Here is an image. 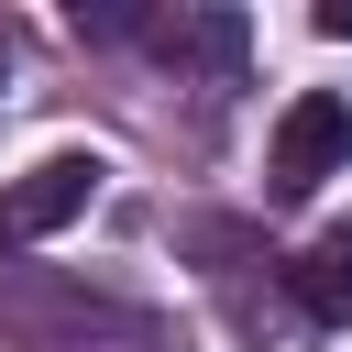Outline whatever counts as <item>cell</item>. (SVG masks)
Here are the masks:
<instances>
[{"label":"cell","mask_w":352,"mask_h":352,"mask_svg":"<svg viewBox=\"0 0 352 352\" xmlns=\"http://www.w3.org/2000/svg\"><path fill=\"white\" fill-rule=\"evenodd\" d=\"M99 176H110L99 154H44L33 176H11V187H0V264L33 253V242H55V231L99 198Z\"/></svg>","instance_id":"obj_1"},{"label":"cell","mask_w":352,"mask_h":352,"mask_svg":"<svg viewBox=\"0 0 352 352\" xmlns=\"http://www.w3.org/2000/svg\"><path fill=\"white\" fill-rule=\"evenodd\" d=\"M341 165H352V99H330V88L286 99L275 154H264V187H275V198H308V187H319V176H341Z\"/></svg>","instance_id":"obj_2"},{"label":"cell","mask_w":352,"mask_h":352,"mask_svg":"<svg viewBox=\"0 0 352 352\" xmlns=\"http://www.w3.org/2000/svg\"><path fill=\"white\" fill-rule=\"evenodd\" d=\"M286 297H297L319 330H352V220H341V231H319V242L286 264Z\"/></svg>","instance_id":"obj_3"},{"label":"cell","mask_w":352,"mask_h":352,"mask_svg":"<svg viewBox=\"0 0 352 352\" xmlns=\"http://www.w3.org/2000/svg\"><path fill=\"white\" fill-rule=\"evenodd\" d=\"M154 44H165V55H209V66H231V55H242V22H231V11H198V22H154Z\"/></svg>","instance_id":"obj_4"},{"label":"cell","mask_w":352,"mask_h":352,"mask_svg":"<svg viewBox=\"0 0 352 352\" xmlns=\"http://www.w3.org/2000/svg\"><path fill=\"white\" fill-rule=\"evenodd\" d=\"M319 33H330V44H352V0H319Z\"/></svg>","instance_id":"obj_5"},{"label":"cell","mask_w":352,"mask_h":352,"mask_svg":"<svg viewBox=\"0 0 352 352\" xmlns=\"http://www.w3.org/2000/svg\"><path fill=\"white\" fill-rule=\"evenodd\" d=\"M66 352H88V341H66Z\"/></svg>","instance_id":"obj_6"}]
</instances>
